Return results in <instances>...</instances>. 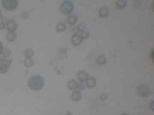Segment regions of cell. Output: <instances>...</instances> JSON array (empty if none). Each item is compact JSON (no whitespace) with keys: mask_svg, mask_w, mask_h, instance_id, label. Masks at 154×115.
I'll use <instances>...</instances> for the list:
<instances>
[{"mask_svg":"<svg viewBox=\"0 0 154 115\" xmlns=\"http://www.w3.org/2000/svg\"><path fill=\"white\" fill-rule=\"evenodd\" d=\"M28 85L33 90L36 91L41 90L44 86V78L41 75H33L28 80Z\"/></svg>","mask_w":154,"mask_h":115,"instance_id":"cell-1","label":"cell"},{"mask_svg":"<svg viewBox=\"0 0 154 115\" xmlns=\"http://www.w3.org/2000/svg\"><path fill=\"white\" fill-rule=\"evenodd\" d=\"M74 4L70 0L63 1L59 7V10L62 14L65 15L71 14L74 9Z\"/></svg>","mask_w":154,"mask_h":115,"instance_id":"cell-2","label":"cell"},{"mask_svg":"<svg viewBox=\"0 0 154 115\" xmlns=\"http://www.w3.org/2000/svg\"><path fill=\"white\" fill-rule=\"evenodd\" d=\"M1 5L7 11H15L18 7V1L17 0H2Z\"/></svg>","mask_w":154,"mask_h":115,"instance_id":"cell-3","label":"cell"},{"mask_svg":"<svg viewBox=\"0 0 154 115\" xmlns=\"http://www.w3.org/2000/svg\"><path fill=\"white\" fill-rule=\"evenodd\" d=\"M137 94L142 97H148L150 93V88L147 85L141 84L136 88Z\"/></svg>","mask_w":154,"mask_h":115,"instance_id":"cell-4","label":"cell"},{"mask_svg":"<svg viewBox=\"0 0 154 115\" xmlns=\"http://www.w3.org/2000/svg\"><path fill=\"white\" fill-rule=\"evenodd\" d=\"M12 63L11 59H6L5 60L0 62V73L5 74L7 73Z\"/></svg>","mask_w":154,"mask_h":115,"instance_id":"cell-5","label":"cell"},{"mask_svg":"<svg viewBox=\"0 0 154 115\" xmlns=\"http://www.w3.org/2000/svg\"><path fill=\"white\" fill-rule=\"evenodd\" d=\"M6 28L8 32H15L17 29V24L13 19L6 21Z\"/></svg>","mask_w":154,"mask_h":115,"instance_id":"cell-6","label":"cell"},{"mask_svg":"<svg viewBox=\"0 0 154 115\" xmlns=\"http://www.w3.org/2000/svg\"><path fill=\"white\" fill-rule=\"evenodd\" d=\"M11 52L10 49L7 47H3L2 52L0 53V62L7 59L11 56Z\"/></svg>","mask_w":154,"mask_h":115,"instance_id":"cell-7","label":"cell"},{"mask_svg":"<svg viewBox=\"0 0 154 115\" xmlns=\"http://www.w3.org/2000/svg\"><path fill=\"white\" fill-rule=\"evenodd\" d=\"M89 73L85 71H80L77 74V78L80 82L83 83L89 78Z\"/></svg>","mask_w":154,"mask_h":115,"instance_id":"cell-8","label":"cell"},{"mask_svg":"<svg viewBox=\"0 0 154 115\" xmlns=\"http://www.w3.org/2000/svg\"><path fill=\"white\" fill-rule=\"evenodd\" d=\"M83 39L80 35L75 33L72 35L71 38V42L72 44L75 46H78L81 44Z\"/></svg>","mask_w":154,"mask_h":115,"instance_id":"cell-9","label":"cell"},{"mask_svg":"<svg viewBox=\"0 0 154 115\" xmlns=\"http://www.w3.org/2000/svg\"><path fill=\"white\" fill-rule=\"evenodd\" d=\"M82 99V94L80 91L76 90L72 92L70 95L71 100L75 102H79Z\"/></svg>","mask_w":154,"mask_h":115,"instance_id":"cell-10","label":"cell"},{"mask_svg":"<svg viewBox=\"0 0 154 115\" xmlns=\"http://www.w3.org/2000/svg\"><path fill=\"white\" fill-rule=\"evenodd\" d=\"M110 13V9L108 7H103L101 8L100 9L98 12V15L99 17L101 18H104L107 17Z\"/></svg>","mask_w":154,"mask_h":115,"instance_id":"cell-11","label":"cell"},{"mask_svg":"<svg viewBox=\"0 0 154 115\" xmlns=\"http://www.w3.org/2000/svg\"><path fill=\"white\" fill-rule=\"evenodd\" d=\"M97 85V80L95 77H91L88 78L86 81V85L89 89H93Z\"/></svg>","mask_w":154,"mask_h":115,"instance_id":"cell-12","label":"cell"},{"mask_svg":"<svg viewBox=\"0 0 154 115\" xmlns=\"http://www.w3.org/2000/svg\"><path fill=\"white\" fill-rule=\"evenodd\" d=\"M79 83L75 79L69 81L67 83V88L71 90H76L78 89Z\"/></svg>","mask_w":154,"mask_h":115,"instance_id":"cell-13","label":"cell"},{"mask_svg":"<svg viewBox=\"0 0 154 115\" xmlns=\"http://www.w3.org/2000/svg\"><path fill=\"white\" fill-rule=\"evenodd\" d=\"M78 20V17L77 15L72 14L69 15L67 18V22L68 24L70 25H74L76 24Z\"/></svg>","mask_w":154,"mask_h":115,"instance_id":"cell-14","label":"cell"},{"mask_svg":"<svg viewBox=\"0 0 154 115\" xmlns=\"http://www.w3.org/2000/svg\"><path fill=\"white\" fill-rule=\"evenodd\" d=\"M17 35L15 32H8L6 35V39L10 42H14L16 38Z\"/></svg>","mask_w":154,"mask_h":115,"instance_id":"cell-15","label":"cell"},{"mask_svg":"<svg viewBox=\"0 0 154 115\" xmlns=\"http://www.w3.org/2000/svg\"><path fill=\"white\" fill-rule=\"evenodd\" d=\"M96 61L98 65H105L108 62V59L105 55H100L96 59Z\"/></svg>","mask_w":154,"mask_h":115,"instance_id":"cell-16","label":"cell"},{"mask_svg":"<svg viewBox=\"0 0 154 115\" xmlns=\"http://www.w3.org/2000/svg\"><path fill=\"white\" fill-rule=\"evenodd\" d=\"M67 30V26L63 22H59L57 24L56 26V31L57 32H62Z\"/></svg>","mask_w":154,"mask_h":115,"instance_id":"cell-17","label":"cell"},{"mask_svg":"<svg viewBox=\"0 0 154 115\" xmlns=\"http://www.w3.org/2000/svg\"><path fill=\"white\" fill-rule=\"evenodd\" d=\"M24 55L25 58H32L34 55V51L32 48H27L24 52Z\"/></svg>","mask_w":154,"mask_h":115,"instance_id":"cell-18","label":"cell"},{"mask_svg":"<svg viewBox=\"0 0 154 115\" xmlns=\"http://www.w3.org/2000/svg\"><path fill=\"white\" fill-rule=\"evenodd\" d=\"M127 5V1H117L116 2V7L118 8H124Z\"/></svg>","mask_w":154,"mask_h":115,"instance_id":"cell-19","label":"cell"},{"mask_svg":"<svg viewBox=\"0 0 154 115\" xmlns=\"http://www.w3.org/2000/svg\"><path fill=\"white\" fill-rule=\"evenodd\" d=\"M24 64L26 67H30L34 65V61L32 58H25Z\"/></svg>","mask_w":154,"mask_h":115,"instance_id":"cell-20","label":"cell"},{"mask_svg":"<svg viewBox=\"0 0 154 115\" xmlns=\"http://www.w3.org/2000/svg\"><path fill=\"white\" fill-rule=\"evenodd\" d=\"M1 19L0 22V30H3L6 28V21Z\"/></svg>","mask_w":154,"mask_h":115,"instance_id":"cell-21","label":"cell"},{"mask_svg":"<svg viewBox=\"0 0 154 115\" xmlns=\"http://www.w3.org/2000/svg\"><path fill=\"white\" fill-rule=\"evenodd\" d=\"M108 94L106 93H103L101 95L100 98L101 100L104 101L108 99Z\"/></svg>","mask_w":154,"mask_h":115,"instance_id":"cell-22","label":"cell"},{"mask_svg":"<svg viewBox=\"0 0 154 115\" xmlns=\"http://www.w3.org/2000/svg\"><path fill=\"white\" fill-rule=\"evenodd\" d=\"M21 17L23 19H27L29 17V13L26 12H23L21 14Z\"/></svg>","mask_w":154,"mask_h":115,"instance_id":"cell-23","label":"cell"},{"mask_svg":"<svg viewBox=\"0 0 154 115\" xmlns=\"http://www.w3.org/2000/svg\"><path fill=\"white\" fill-rule=\"evenodd\" d=\"M3 44L2 42L1 41H0V53L2 52L3 50Z\"/></svg>","mask_w":154,"mask_h":115,"instance_id":"cell-24","label":"cell"},{"mask_svg":"<svg viewBox=\"0 0 154 115\" xmlns=\"http://www.w3.org/2000/svg\"><path fill=\"white\" fill-rule=\"evenodd\" d=\"M3 16L1 10V8H0V20H1L3 18Z\"/></svg>","mask_w":154,"mask_h":115,"instance_id":"cell-25","label":"cell"},{"mask_svg":"<svg viewBox=\"0 0 154 115\" xmlns=\"http://www.w3.org/2000/svg\"><path fill=\"white\" fill-rule=\"evenodd\" d=\"M121 115H130L129 114H126V113H124V114H122Z\"/></svg>","mask_w":154,"mask_h":115,"instance_id":"cell-26","label":"cell"},{"mask_svg":"<svg viewBox=\"0 0 154 115\" xmlns=\"http://www.w3.org/2000/svg\"><path fill=\"white\" fill-rule=\"evenodd\" d=\"M65 115H72L71 114V113H68V114H66Z\"/></svg>","mask_w":154,"mask_h":115,"instance_id":"cell-27","label":"cell"}]
</instances>
